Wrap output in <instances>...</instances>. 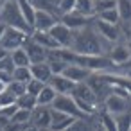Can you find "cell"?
<instances>
[{
    "label": "cell",
    "instance_id": "cell-26",
    "mask_svg": "<svg viewBox=\"0 0 131 131\" xmlns=\"http://www.w3.org/2000/svg\"><path fill=\"white\" fill-rule=\"evenodd\" d=\"M81 15L86 16H95V9H93V0H75V9Z\"/></svg>",
    "mask_w": 131,
    "mask_h": 131
},
{
    "label": "cell",
    "instance_id": "cell-14",
    "mask_svg": "<svg viewBox=\"0 0 131 131\" xmlns=\"http://www.w3.org/2000/svg\"><path fill=\"white\" fill-rule=\"evenodd\" d=\"M106 56L115 63V67H120V65H124V63H127L131 59V47L126 45V43H115L108 50Z\"/></svg>",
    "mask_w": 131,
    "mask_h": 131
},
{
    "label": "cell",
    "instance_id": "cell-37",
    "mask_svg": "<svg viewBox=\"0 0 131 131\" xmlns=\"http://www.w3.org/2000/svg\"><path fill=\"white\" fill-rule=\"evenodd\" d=\"M6 31H7V25H6L4 22H0V41H2V38H4V34H6Z\"/></svg>",
    "mask_w": 131,
    "mask_h": 131
},
{
    "label": "cell",
    "instance_id": "cell-32",
    "mask_svg": "<svg viewBox=\"0 0 131 131\" xmlns=\"http://www.w3.org/2000/svg\"><path fill=\"white\" fill-rule=\"evenodd\" d=\"M47 83H41L40 79H31V81H27L25 83V88H27V93H32V95H38L40 92H41V88L45 86Z\"/></svg>",
    "mask_w": 131,
    "mask_h": 131
},
{
    "label": "cell",
    "instance_id": "cell-15",
    "mask_svg": "<svg viewBox=\"0 0 131 131\" xmlns=\"http://www.w3.org/2000/svg\"><path fill=\"white\" fill-rule=\"evenodd\" d=\"M93 72H90L88 68H84V67H81V65H77V63H68L67 67H65V70H63V75L65 77H68L72 83H84V81H88V77L92 75Z\"/></svg>",
    "mask_w": 131,
    "mask_h": 131
},
{
    "label": "cell",
    "instance_id": "cell-29",
    "mask_svg": "<svg viewBox=\"0 0 131 131\" xmlns=\"http://www.w3.org/2000/svg\"><path fill=\"white\" fill-rule=\"evenodd\" d=\"M115 7H117V0H93L95 15L102 13V11H108V9H115Z\"/></svg>",
    "mask_w": 131,
    "mask_h": 131
},
{
    "label": "cell",
    "instance_id": "cell-27",
    "mask_svg": "<svg viewBox=\"0 0 131 131\" xmlns=\"http://www.w3.org/2000/svg\"><path fill=\"white\" fill-rule=\"evenodd\" d=\"M115 122H117V131H129L131 129V111L115 115Z\"/></svg>",
    "mask_w": 131,
    "mask_h": 131
},
{
    "label": "cell",
    "instance_id": "cell-43",
    "mask_svg": "<svg viewBox=\"0 0 131 131\" xmlns=\"http://www.w3.org/2000/svg\"><path fill=\"white\" fill-rule=\"evenodd\" d=\"M129 131H131V129H129Z\"/></svg>",
    "mask_w": 131,
    "mask_h": 131
},
{
    "label": "cell",
    "instance_id": "cell-24",
    "mask_svg": "<svg viewBox=\"0 0 131 131\" xmlns=\"http://www.w3.org/2000/svg\"><path fill=\"white\" fill-rule=\"evenodd\" d=\"M16 104H18V108H24V110H34L36 106H38V99H36V95H32V93H24V95H20L18 99H16Z\"/></svg>",
    "mask_w": 131,
    "mask_h": 131
},
{
    "label": "cell",
    "instance_id": "cell-11",
    "mask_svg": "<svg viewBox=\"0 0 131 131\" xmlns=\"http://www.w3.org/2000/svg\"><path fill=\"white\" fill-rule=\"evenodd\" d=\"M31 124H34L40 131L50 129V106H36L31 113Z\"/></svg>",
    "mask_w": 131,
    "mask_h": 131
},
{
    "label": "cell",
    "instance_id": "cell-6",
    "mask_svg": "<svg viewBox=\"0 0 131 131\" xmlns=\"http://www.w3.org/2000/svg\"><path fill=\"white\" fill-rule=\"evenodd\" d=\"M52 108H56V110H59V111H63V113H68V115H72V117H83V115H84V113L79 110L75 99H74L70 93H58V97H56L54 102H52Z\"/></svg>",
    "mask_w": 131,
    "mask_h": 131
},
{
    "label": "cell",
    "instance_id": "cell-39",
    "mask_svg": "<svg viewBox=\"0 0 131 131\" xmlns=\"http://www.w3.org/2000/svg\"><path fill=\"white\" fill-rule=\"evenodd\" d=\"M6 88H7V84H6L4 81H0V93H2V92H4Z\"/></svg>",
    "mask_w": 131,
    "mask_h": 131
},
{
    "label": "cell",
    "instance_id": "cell-33",
    "mask_svg": "<svg viewBox=\"0 0 131 131\" xmlns=\"http://www.w3.org/2000/svg\"><path fill=\"white\" fill-rule=\"evenodd\" d=\"M74 9H75V0H59V4H58L59 16H63L67 13H72Z\"/></svg>",
    "mask_w": 131,
    "mask_h": 131
},
{
    "label": "cell",
    "instance_id": "cell-22",
    "mask_svg": "<svg viewBox=\"0 0 131 131\" xmlns=\"http://www.w3.org/2000/svg\"><path fill=\"white\" fill-rule=\"evenodd\" d=\"M9 56H11L15 67H31V59H29V56H27V52H25L24 47H20L16 50H11Z\"/></svg>",
    "mask_w": 131,
    "mask_h": 131
},
{
    "label": "cell",
    "instance_id": "cell-35",
    "mask_svg": "<svg viewBox=\"0 0 131 131\" xmlns=\"http://www.w3.org/2000/svg\"><path fill=\"white\" fill-rule=\"evenodd\" d=\"M18 111V104H9V106H2L0 108V115H4L7 118H13V115Z\"/></svg>",
    "mask_w": 131,
    "mask_h": 131
},
{
    "label": "cell",
    "instance_id": "cell-10",
    "mask_svg": "<svg viewBox=\"0 0 131 131\" xmlns=\"http://www.w3.org/2000/svg\"><path fill=\"white\" fill-rule=\"evenodd\" d=\"M56 22H59V16H56L54 13L45 11V9H36L32 31H50Z\"/></svg>",
    "mask_w": 131,
    "mask_h": 131
},
{
    "label": "cell",
    "instance_id": "cell-17",
    "mask_svg": "<svg viewBox=\"0 0 131 131\" xmlns=\"http://www.w3.org/2000/svg\"><path fill=\"white\" fill-rule=\"evenodd\" d=\"M49 84L58 92V93H70L72 88L75 86V83H72L68 77H65L63 74H52Z\"/></svg>",
    "mask_w": 131,
    "mask_h": 131
},
{
    "label": "cell",
    "instance_id": "cell-31",
    "mask_svg": "<svg viewBox=\"0 0 131 131\" xmlns=\"http://www.w3.org/2000/svg\"><path fill=\"white\" fill-rule=\"evenodd\" d=\"M16 95L9 90V88H6L2 93H0V108L2 106H9V104H16Z\"/></svg>",
    "mask_w": 131,
    "mask_h": 131
},
{
    "label": "cell",
    "instance_id": "cell-7",
    "mask_svg": "<svg viewBox=\"0 0 131 131\" xmlns=\"http://www.w3.org/2000/svg\"><path fill=\"white\" fill-rule=\"evenodd\" d=\"M92 25L95 27V31H97L108 43H111V45L118 43V40H120V29H118V25L106 24V22H102V20H99V18H93Z\"/></svg>",
    "mask_w": 131,
    "mask_h": 131
},
{
    "label": "cell",
    "instance_id": "cell-20",
    "mask_svg": "<svg viewBox=\"0 0 131 131\" xmlns=\"http://www.w3.org/2000/svg\"><path fill=\"white\" fill-rule=\"evenodd\" d=\"M56 97H58V92L47 83V84L41 88V92L36 95V99H38V106H52V102H54Z\"/></svg>",
    "mask_w": 131,
    "mask_h": 131
},
{
    "label": "cell",
    "instance_id": "cell-30",
    "mask_svg": "<svg viewBox=\"0 0 131 131\" xmlns=\"http://www.w3.org/2000/svg\"><path fill=\"white\" fill-rule=\"evenodd\" d=\"M31 110H24V108H18V111L13 115V122H18V124H27V122H31Z\"/></svg>",
    "mask_w": 131,
    "mask_h": 131
},
{
    "label": "cell",
    "instance_id": "cell-41",
    "mask_svg": "<svg viewBox=\"0 0 131 131\" xmlns=\"http://www.w3.org/2000/svg\"><path fill=\"white\" fill-rule=\"evenodd\" d=\"M127 99H129V102H131V93H129V95H127Z\"/></svg>",
    "mask_w": 131,
    "mask_h": 131
},
{
    "label": "cell",
    "instance_id": "cell-19",
    "mask_svg": "<svg viewBox=\"0 0 131 131\" xmlns=\"http://www.w3.org/2000/svg\"><path fill=\"white\" fill-rule=\"evenodd\" d=\"M31 74L34 79H40L41 83H49L52 77V68L49 65V61H41V63H32L31 65Z\"/></svg>",
    "mask_w": 131,
    "mask_h": 131
},
{
    "label": "cell",
    "instance_id": "cell-28",
    "mask_svg": "<svg viewBox=\"0 0 131 131\" xmlns=\"http://www.w3.org/2000/svg\"><path fill=\"white\" fill-rule=\"evenodd\" d=\"M13 79H15V81H22V83L31 81V79H32L31 67H15V70H13Z\"/></svg>",
    "mask_w": 131,
    "mask_h": 131
},
{
    "label": "cell",
    "instance_id": "cell-18",
    "mask_svg": "<svg viewBox=\"0 0 131 131\" xmlns=\"http://www.w3.org/2000/svg\"><path fill=\"white\" fill-rule=\"evenodd\" d=\"M31 38H32L36 43H40L41 47H45L47 50L61 49V47L58 45V41L50 36V32H49V31H32V32H31Z\"/></svg>",
    "mask_w": 131,
    "mask_h": 131
},
{
    "label": "cell",
    "instance_id": "cell-34",
    "mask_svg": "<svg viewBox=\"0 0 131 131\" xmlns=\"http://www.w3.org/2000/svg\"><path fill=\"white\" fill-rule=\"evenodd\" d=\"M7 88L16 95V97H20V95H24L25 92H27V88H25V83H22V81H11L9 84H7Z\"/></svg>",
    "mask_w": 131,
    "mask_h": 131
},
{
    "label": "cell",
    "instance_id": "cell-36",
    "mask_svg": "<svg viewBox=\"0 0 131 131\" xmlns=\"http://www.w3.org/2000/svg\"><path fill=\"white\" fill-rule=\"evenodd\" d=\"M0 70H2V72H11V74H13V70H15V63H13L11 56H7V58H4L2 61H0Z\"/></svg>",
    "mask_w": 131,
    "mask_h": 131
},
{
    "label": "cell",
    "instance_id": "cell-23",
    "mask_svg": "<svg viewBox=\"0 0 131 131\" xmlns=\"http://www.w3.org/2000/svg\"><path fill=\"white\" fill-rule=\"evenodd\" d=\"M117 11H118L120 22L131 24V0H117Z\"/></svg>",
    "mask_w": 131,
    "mask_h": 131
},
{
    "label": "cell",
    "instance_id": "cell-16",
    "mask_svg": "<svg viewBox=\"0 0 131 131\" xmlns=\"http://www.w3.org/2000/svg\"><path fill=\"white\" fill-rule=\"evenodd\" d=\"M97 129H99L97 115H83L74 118V122L68 126L67 131H97Z\"/></svg>",
    "mask_w": 131,
    "mask_h": 131
},
{
    "label": "cell",
    "instance_id": "cell-2",
    "mask_svg": "<svg viewBox=\"0 0 131 131\" xmlns=\"http://www.w3.org/2000/svg\"><path fill=\"white\" fill-rule=\"evenodd\" d=\"M70 95L75 99L79 110H81L84 115H97V111L101 110V108H99L101 102H99L95 92L92 90V86H90L86 81H84V83H77V84L72 88Z\"/></svg>",
    "mask_w": 131,
    "mask_h": 131
},
{
    "label": "cell",
    "instance_id": "cell-5",
    "mask_svg": "<svg viewBox=\"0 0 131 131\" xmlns=\"http://www.w3.org/2000/svg\"><path fill=\"white\" fill-rule=\"evenodd\" d=\"M27 38H29V34L25 31L15 29V27H7L2 41H0V47H4L7 52H11V50H16V49L24 47V43H25Z\"/></svg>",
    "mask_w": 131,
    "mask_h": 131
},
{
    "label": "cell",
    "instance_id": "cell-4",
    "mask_svg": "<svg viewBox=\"0 0 131 131\" xmlns=\"http://www.w3.org/2000/svg\"><path fill=\"white\" fill-rule=\"evenodd\" d=\"M101 108L106 110V111L111 113V115H118V113L129 111V110H131V102H129L127 97L118 95V93L113 92V93H110V95L104 99V102L101 104Z\"/></svg>",
    "mask_w": 131,
    "mask_h": 131
},
{
    "label": "cell",
    "instance_id": "cell-3",
    "mask_svg": "<svg viewBox=\"0 0 131 131\" xmlns=\"http://www.w3.org/2000/svg\"><path fill=\"white\" fill-rule=\"evenodd\" d=\"M0 22H4L7 27H15L20 31H25L27 34L32 32V27L27 24V20L24 18L20 6H18V0H6L2 11H0Z\"/></svg>",
    "mask_w": 131,
    "mask_h": 131
},
{
    "label": "cell",
    "instance_id": "cell-25",
    "mask_svg": "<svg viewBox=\"0 0 131 131\" xmlns=\"http://www.w3.org/2000/svg\"><path fill=\"white\" fill-rule=\"evenodd\" d=\"M95 18L106 22V24H113V25H120V16H118V11L117 7L115 9H108V11H102V13H97Z\"/></svg>",
    "mask_w": 131,
    "mask_h": 131
},
{
    "label": "cell",
    "instance_id": "cell-38",
    "mask_svg": "<svg viewBox=\"0 0 131 131\" xmlns=\"http://www.w3.org/2000/svg\"><path fill=\"white\" fill-rule=\"evenodd\" d=\"M7 56H9V52H7L4 47H0V61H2L4 58H7Z\"/></svg>",
    "mask_w": 131,
    "mask_h": 131
},
{
    "label": "cell",
    "instance_id": "cell-21",
    "mask_svg": "<svg viewBox=\"0 0 131 131\" xmlns=\"http://www.w3.org/2000/svg\"><path fill=\"white\" fill-rule=\"evenodd\" d=\"M18 6H20V11L24 15V18L27 20V24L32 27L34 24V16H36V7L31 0H18Z\"/></svg>",
    "mask_w": 131,
    "mask_h": 131
},
{
    "label": "cell",
    "instance_id": "cell-40",
    "mask_svg": "<svg viewBox=\"0 0 131 131\" xmlns=\"http://www.w3.org/2000/svg\"><path fill=\"white\" fill-rule=\"evenodd\" d=\"M2 6H4V2H2V0H0V11H2Z\"/></svg>",
    "mask_w": 131,
    "mask_h": 131
},
{
    "label": "cell",
    "instance_id": "cell-8",
    "mask_svg": "<svg viewBox=\"0 0 131 131\" xmlns=\"http://www.w3.org/2000/svg\"><path fill=\"white\" fill-rule=\"evenodd\" d=\"M49 32H50V36L58 41L59 47H63V49H70L72 40H74V31H72L68 25H65V24L59 20V22L54 24V27H52Z\"/></svg>",
    "mask_w": 131,
    "mask_h": 131
},
{
    "label": "cell",
    "instance_id": "cell-1",
    "mask_svg": "<svg viewBox=\"0 0 131 131\" xmlns=\"http://www.w3.org/2000/svg\"><path fill=\"white\" fill-rule=\"evenodd\" d=\"M113 45L108 43L90 24L83 29L74 31V40L70 49L75 54H84V56H97V54H108V50Z\"/></svg>",
    "mask_w": 131,
    "mask_h": 131
},
{
    "label": "cell",
    "instance_id": "cell-42",
    "mask_svg": "<svg viewBox=\"0 0 131 131\" xmlns=\"http://www.w3.org/2000/svg\"><path fill=\"white\" fill-rule=\"evenodd\" d=\"M2 2H6V0H2Z\"/></svg>",
    "mask_w": 131,
    "mask_h": 131
},
{
    "label": "cell",
    "instance_id": "cell-9",
    "mask_svg": "<svg viewBox=\"0 0 131 131\" xmlns=\"http://www.w3.org/2000/svg\"><path fill=\"white\" fill-rule=\"evenodd\" d=\"M24 49H25V52H27V56H29V59H31V65H32V63H41V61H47V59H49V50H47L45 47H41L40 43H36V41L31 38V34H29V38L25 40Z\"/></svg>",
    "mask_w": 131,
    "mask_h": 131
},
{
    "label": "cell",
    "instance_id": "cell-12",
    "mask_svg": "<svg viewBox=\"0 0 131 131\" xmlns=\"http://www.w3.org/2000/svg\"><path fill=\"white\" fill-rule=\"evenodd\" d=\"M74 118H77V117L63 113V111L50 106V129L49 131H67L68 126L74 122Z\"/></svg>",
    "mask_w": 131,
    "mask_h": 131
},
{
    "label": "cell",
    "instance_id": "cell-13",
    "mask_svg": "<svg viewBox=\"0 0 131 131\" xmlns=\"http://www.w3.org/2000/svg\"><path fill=\"white\" fill-rule=\"evenodd\" d=\"M93 18H95V16H86V15H81V13H77V11H72V13L63 15L59 20H61L65 25H68L72 31H77V29H83V27L90 25V24L93 22Z\"/></svg>",
    "mask_w": 131,
    "mask_h": 131
}]
</instances>
